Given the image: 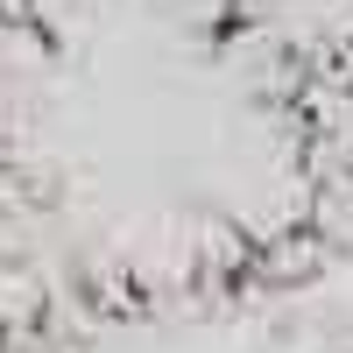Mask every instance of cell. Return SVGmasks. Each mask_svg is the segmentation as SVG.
Listing matches in <instances>:
<instances>
[{
	"label": "cell",
	"mask_w": 353,
	"mask_h": 353,
	"mask_svg": "<svg viewBox=\"0 0 353 353\" xmlns=\"http://www.w3.org/2000/svg\"><path fill=\"white\" fill-rule=\"evenodd\" d=\"M353 261V0H0V353L254 325Z\"/></svg>",
	"instance_id": "obj_1"
},
{
	"label": "cell",
	"mask_w": 353,
	"mask_h": 353,
	"mask_svg": "<svg viewBox=\"0 0 353 353\" xmlns=\"http://www.w3.org/2000/svg\"><path fill=\"white\" fill-rule=\"evenodd\" d=\"M254 353H353V304L332 297H290L254 318Z\"/></svg>",
	"instance_id": "obj_2"
}]
</instances>
